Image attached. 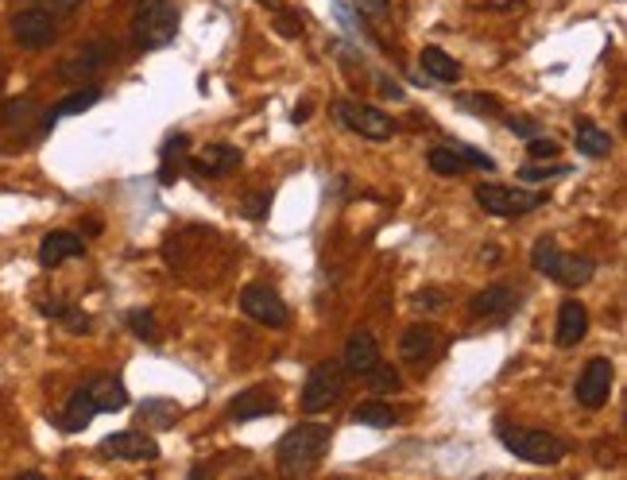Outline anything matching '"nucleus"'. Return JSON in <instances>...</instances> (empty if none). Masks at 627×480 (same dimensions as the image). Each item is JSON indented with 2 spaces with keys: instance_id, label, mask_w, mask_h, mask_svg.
<instances>
[{
  "instance_id": "nucleus-1",
  "label": "nucleus",
  "mask_w": 627,
  "mask_h": 480,
  "mask_svg": "<svg viewBox=\"0 0 627 480\" xmlns=\"http://www.w3.org/2000/svg\"><path fill=\"white\" fill-rule=\"evenodd\" d=\"M329 442H333V430L326 422H299L291 426L279 446H275V457H279V469L283 473H310L322 465V457L329 453Z\"/></svg>"
},
{
  "instance_id": "nucleus-2",
  "label": "nucleus",
  "mask_w": 627,
  "mask_h": 480,
  "mask_svg": "<svg viewBox=\"0 0 627 480\" xmlns=\"http://www.w3.org/2000/svg\"><path fill=\"white\" fill-rule=\"evenodd\" d=\"M179 31V8L171 0H136L132 12V43L140 51H159Z\"/></svg>"
},
{
  "instance_id": "nucleus-3",
  "label": "nucleus",
  "mask_w": 627,
  "mask_h": 480,
  "mask_svg": "<svg viewBox=\"0 0 627 480\" xmlns=\"http://www.w3.org/2000/svg\"><path fill=\"white\" fill-rule=\"evenodd\" d=\"M496 438L527 465H558L566 457V442L562 438H554L546 430H531V426H511L508 419L496 422Z\"/></svg>"
},
{
  "instance_id": "nucleus-4",
  "label": "nucleus",
  "mask_w": 627,
  "mask_h": 480,
  "mask_svg": "<svg viewBox=\"0 0 627 480\" xmlns=\"http://www.w3.org/2000/svg\"><path fill=\"white\" fill-rule=\"evenodd\" d=\"M531 268L542 271V275L554 279V283H562V287H585V283L593 279L597 264L585 260V256L562 252L554 237H542V240H535V248H531Z\"/></svg>"
},
{
  "instance_id": "nucleus-5",
  "label": "nucleus",
  "mask_w": 627,
  "mask_h": 480,
  "mask_svg": "<svg viewBox=\"0 0 627 480\" xmlns=\"http://www.w3.org/2000/svg\"><path fill=\"white\" fill-rule=\"evenodd\" d=\"M477 202L492 217H523V213L538 210L546 198L538 190H519V186H500V182H484L477 186Z\"/></svg>"
},
{
  "instance_id": "nucleus-6",
  "label": "nucleus",
  "mask_w": 627,
  "mask_h": 480,
  "mask_svg": "<svg viewBox=\"0 0 627 480\" xmlns=\"http://www.w3.org/2000/svg\"><path fill=\"white\" fill-rule=\"evenodd\" d=\"M345 391V368L341 364H318L306 384H302V411L306 415H318V411H329Z\"/></svg>"
},
{
  "instance_id": "nucleus-7",
  "label": "nucleus",
  "mask_w": 627,
  "mask_h": 480,
  "mask_svg": "<svg viewBox=\"0 0 627 480\" xmlns=\"http://www.w3.org/2000/svg\"><path fill=\"white\" fill-rule=\"evenodd\" d=\"M333 117L341 120L345 128H353L364 140H391L395 136V120L376 109V105H360V101H337L333 105Z\"/></svg>"
},
{
  "instance_id": "nucleus-8",
  "label": "nucleus",
  "mask_w": 627,
  "mask_h": 480,
  "mask_svg": "<svg viewBox=\"0 0 627 480\" xmlns=\"http://www.w3.org/2000/svg\"><path fill=\"white\" fill-rule=\"evenodd\" d=\"M612 380H616V368H612V360L608 357H593L585 368H581V376H577V403L581 407H589V411H600L604 403H608V395H612Z\"/></svg>"
},
{
  "instance_id": "nucleus-9",
  "label": "nucleus",
  "mask_w": 627,
  "mask_h": 480,
  "mask_svg": "<svg viewBox=\"0 0 627 480\" xmlns=\"http://www.w3.org/2000/svg\"><path fill=\"white\" fill-rule=\"evenodd\" d=\"M240 310L252 318V322H260V326H268V330H283L287 322H291V310L283 306V299L268 291V287H244L240 291Z\"/></svg>"
},
{
  "instance_id": "nucleus-10",
  "label": "nucleus",
  "mask_w": 627,
  "mask_h": 480,
  "mask_svg": "<svg viewBox=\"0 0 627 480\" xmlns=\"http://www.w3.org/2000/svg\"><path fill=\"white\" fill-rule=\"evenodd\" d=\"M12 35H16L20 47L39 51V47H51L55 43L59 28H55V16L47 8H24V12L12 16Z\"/></svg>"
},
{
  "instance_id": "nucleus-11",
  "label": "nucleus",
  "mask_w": 627,
  "mask_h": 480,
  "mask_svg": "<svg viewBox=\"0 0 627 480\" xmlns=\"http://www.w3.org/2000/svg\"><path fill=\"white\" fill-rule=\"evenodd\" d=\"M101 457H117V461H155L159 442L144 430H120L101 442Z\"/></svg>"
},
{
  "instance_id": "nucleus-12",
  "label": "nucleus",
  "mask_w": 627,
  "mask_h": 480,
  "mask_svg": "<svg viewBox=\"0 0 627 480\" xmlns=\"http://www.w3.org/2000/svg\"><path fill=\"white\" fill-rule=\"evenodd\" d=\"M240 167V151L233 144H206L198 155H190V171L206 179H225L229 171Z\"/></svg>"
},
{
  "instance_id": "nucleus-13",
  "label": "nucleus",
  "mask_w": 627,
  "mask_h": 480,
  "mask_svg": "<svg viewBox=\"0 0 627 480\" xmlns=\"http://www.w3.org/2000/svg\"><path fill=\"white\" fill-rule=\"evenodd\" d=\"M380 360V345L368 330H357L349 341H345V353H341V368L345 376H364L372 364Z\"/></svg>"
},
{
  "instance_id": "nucleus-14",
  "label": "nucleus",
  "mask_w": 627,
  "mask_h": 480,
  "mask_svg": "<svg viewBox=\"0 0 627 480\" xmlns=\"http://www.w3.org/2000/svg\"><path fill=\"white\" fill-rule=\"evenodd\" d=\"M438 349H442V337H438V330H430V326H411V330H403V337H399V360H407L415 368H422V360H430Z\"/></svg>"
},
{
  "instance_id": "nucleus-15",
  "label": "nucleus",
  "mask_w": 627,
  "mask_h": 480,
  "mask_svg": "<svg viewBox=\"0 0 627 480\" xmlns=\"http://www.w3.org/2000/svg\"><path fill=\"white\" fill-rule=\"evenodd\" d=\"M585 333H589V310H585L577 299H566L562 306H558V330H554V341H558L562 349H573L577 341H585Z\"/></svg>"
},
{
  "instance_id": "nucleus-16",
  "label": "nucleus",
  "mask_w": 627,
  "mask_h": 480,
  "mask_svg": "<svg viewBox=\"0 0 627 480\" xmlns=\"http://www.w3.org/2000/svg\"><path fill=\"white\" fill-rule=\"evenodd\" d=\"M109 51H113L109 43H90L86 51H78L74 59L62 62L59 78H66V82H90L93 74H97V70L109 62Z\"/></svg>"
},
{
  "instance_id": "nucleus-17",
  "label": "nucleus",
  "mask_w": 627,
  "mask_h": 480,
  "mask_svg": "<svg viewBox=\"0 0 627 480\" xmlns=\"http://www.w3.org/2000/svg\"><path fill=\"white\" fill-rule=\"evenodd\" d=\"M74 256H86V244H82V237H74L66 229L47 233L43 244H39V264L43 268H59L62 260H74Z\"/></svg>"
},
{
  "instance_id": "nucleus-18",
  "label": "nucleus",
  "mask_w": 627,
  "mask_h": 480,
  "mask_svg": "<svg viewBox=\"0 0 627 480\" xmlns=\"http://www.w3.org/2000/svg\"><path fill=\"white\" fill-rule=\"evenodd\" d=\"M279 407V399H275V391L268 388H248L240 391L237 399L229 403V419L233 422H252V419H264Z\"/></svg>"
},
{
  "instance_id": "nucleus-19",
  "label": "nucleus",
  "mask_w": 627,
  "mask_h": 480,
  "mask_svg": "<svg viewBox=\"0 0 627 480\" xmlns=\"http://www.w3.org/2000/svg\"><path fill=\"white\" fill-rule=\"evenodd\" d=\"M86 391H90L97 415H109V411H124L128 407V391H124L120 376H93L90 384H86Z\"/></svg>"
},
{
  "instance_id": "nucleus-20",
  "label": "nucleus",
  "mask_w": 627,
  "mask_h": 480,
  "mask_svg": "<svg viewBox=\"0 0 627 480\" xmlns=\"http://www.w3.org/2000/svg\"><path fill=\"white\" fill-rule=\"evenodd\" d=\"M511 306H515V291L504 287V283L484 287V291H477L473 302H469V310H473L477 318H508Z\"/></svg>"
},
{
  "instance_id": "nucleus-21",
  "label": "nucleus",
  "mask_w": 627,
  "mask_h": 480,
  "mask_svg": "<svg viewBox=\"0 0 627 480\" xmlns=\"http://www.w3.org/2000/svg\"><path fill=\"white\" fill-rule=\"evenodd\" d=\"M186 151H190V136H182V132L163 140V151H159V182L163 186H171V182L179 179V167L182 159H186Z\"/></svg>"
},
{
  "instance_id": "nucleus-22",
  "label": "nucleus",
  "mask_w": 627,
  "mask_h": 480,
  "mask_svg": "<svg viewBox=\"0 0 627 480\" xmlns=\"http://www.w3.org/2000/svg\"><path fill=\"white\" fill-rule=\"evenodd\" d=\"M573 140H577V151L589 155V159H604L612 151V136L604 128H597L593 120H577L573 124Z\"/></svg>"
},
{
  "instance_id": "nucleus-23",
  "label": "nucleus",
  "mask_w": 627,
  "mask_h": 480,
  "mask_svg": "<svg viewBox=\"0 0 627 480\" xmlns=\"http://www.w3.org/2000/svg\"><path fill=\"white\" fill-rule=\"evenodd\" d=\"M93 419H97V407H93L90 391L78 388L74 395H70V403H66V411H62L59 426L66 430V434H78V430H86Z\"/></svg>"
},
{
  "instance_id": "nucleus-24",
  "label": "nucleus",
  "mask_w": 627,
  "mask_h": 480,
  "mask_svg": "<svg viewBox=\"0 0 627 480\" xmlns=\"http://www.w3.org/2000/svg\"><path fill=\"white\" fill-rule=\"evenodd\" d=\"M418 66H422V74H426L430 82H457V78H461V66L449 59L442 47H422Z\"/></svg>"
},
{
  "instance_id": "nucleus-25",
  "label": "nucleus",
  "mask_w": 627,
  "mask_h": 480,
  "mask_svg": "<svg viewBox=\"0 0 627 480\" xmlns=\"http://www.w3.org/2000/svg\"><path fill=\"white\" fill-rule=\"evenodd\" d=\"M97 101H101V90H97V86L70 93V97H62L59 105H55V109L47 113L43 128H55V120H62V117H78V113H86V109H90V105H97Z\"/></svg>"
},
{
  "instance_id": "nucleus-26",
  "label": "nucleus",
  "mask_w": 627,
  "mask_h": 480,
  "mask_svg": "<svg viewBox=\"0 0 627 480\" xmlns=\"http://www.w3.org/2000/svg\"><path fill=\"white\" fill-rule=\"evenodd\" d=\"M353 422L357 426H372V430H388L399 422V415L391 411L388 403H380V399H364L360 407H353Z\"/></svg>"
},
{
  "instance_id": "nucleus-27",
  "label": "nucleus",
  "mask_w": 627,
  "mask_h": 480,
  "mask_svg": "<svg viewBox=\"0 0 627 480\" xmlns=\"http://www.w3.org/2000/svg\"><path fill=\"white\" fill-rule=\"evenodd\" d=\"M140 422H148V426H159V430H167V426H175V419H179V403H171V399H144L140 403Z\"/></svg>"
},
{
  "instance_id": "nucleus-28",
  "label": "nucleus",
  "mask_w": 627,
  "mask_h": 480,
  "mask_svg": "<svg viewBox=\"0 0 627 480\" xmlns=\"http://www.w3.org/2000/svg\"><path fill=\"white\" fill-rule=\"evenodd\" d=\"M426 163H430V171H434V175H446V179H453V175H461V171H465L461 155H457L453 148H430Z\"/></svg>"
},
{
  "instance_id": "nucleus-29",
  "label": "nucleus",
  "mask_w": 627,
  "mask_h": 480,
  "mask_svg": "<svg viewBox=\"0 0 627 480\" xmlns=\"http://www.w3.org/2000/svg\"><path fill=\"white\" fill-rule=\"evenodd\" d=\"M457 105L469 109L473 117H500V113H504L492 93H457Z\"/></svg>"
},
{
  "instance_id": "nucleus-30",
  "label": "nucleus",
  "mask_w": 627,
  "mask_h": 480,
  "mask_svg": "<svg viewBox=\"0 0 627 480\" xmlns=\"http://www.w3.org/2000/svg\"><path fill=\"white\" fill-rule=\"evenodd\" d=\"M43 314H51V318L66 322V326H70V333H90V318H86L82 310L66 306V302H43Z\"/></svg>"
},
{
  "instance_id": "nucleus-31",
  "label": "nucleus",
  "mask_w": 627,
  "mask_h": 480,
  "mask_svg": "<svg viewBox=\"0 0 627 480\" xmlns=\"http://www.w3.org/2000/svg\"><path fill=\"white\" fill-rule=\"evenodd\" d=\"M364 380H368V388L372 391H399V372L391 368V364H384V360H376L368 372H364Z\"/></svg>"
},
{
  "instance_id": "nucleus-32",
  "label": "nucleus",
  "mask_w": 627,
  "mask_h": 480,
  "mask_svg": "<svg viewBox=\"0 0 627 480\" xmlns=\"http://www.w3.org/2000/svg\"><path fill=\"white\" fill-rule=\"evenodd\" d=\"M128 330L136 333L140 341H159V326H155V314L151 310H128Z\"/></svg>"
},
{
  "instance_id": "nucleus-33",
  "label": "nucleus",
  "mask_w": 627,
  "mask_h": 480,
  "mask_svg": "<svg viewBox=\"0 0 627 480\" xmlns=\"http://www.w3.org/2000/svg\"><path fill=\"white\" fill-rule=\"evenodd\" d=\"M31 109H35V105H31L28 97H20V101H4V105H0V120H4V124H24V120L31 117Z\"/></svg>"
},
{
  "instance_id": "nucleus-34",
  "label": "nucleus",
  "mask_w": 627,
  "mask_h": 480,
  "mask_svg": "<svg viewBox=\"0 0 627 480\" xmlns=\"http://www.w3.org/2000/svg\"><path fill=\"white\" fill-rule=\"evenodd\" d=\"M449 148L461 155V163H469V167H480V171H496V163L484 155V151H477L473 144H449Z\"/></svg>"
},
{
  "instance_id": "nucleus-35",
  "label": "nucleus",
  "mask_w": 627,
  "mask_h": 480,
  "mask_svg": "<svg viewBox=\"0 0 627 480\" xmlns=\"http://www.w3.org/2000/svg\"><path fill=\"white\" fill-rule=\"evenodd\" d=\"M268 206H271V194L268 190H256V194H248L244 198V217H252V221H260V217H268Z\"/></svg>"
},
{
  "instance_id": "nucleus-36",
  "label": "nucleus",
  "mask_w": 627,
  "mask_h": 480,
  "mask_svg": "<svg viewBox=\"0 0 627 480\" xmlns=\"http://www.w3.org/2000/svg\"><path fill=\"white\" fill-rule=\"evenodd\" d=\"M558 175H569V167H566V163H558V167H523V171H519V179H523V182L558 179Z\"/></svg>"
},
{
  "instance_id": "nucleus-37",
  "label": "nucleus",
  "mask_w": 627,
  "mask_h": 480,
  "mask_svg": "<svg viewBox=\"0 0 627 480\" xmlns=\"http://www.w3.org/2000/svg\"><path fill=\"white\" fill-rule=\"evenodd\" d=\"M527 155H531V159H558V144H554L550 136H531Z\"/></svg>"
},
{
  "instance_id": "nucleus-38",
  "label": "nucleus",
  "mask_w": 627,
  "mask_h": 480,
  "mask_svg": "<svg viewBox=\"0 0 627 480\" xmlns=\"http://www.w3.org/2000/svg\"><path fill=\"white\" fill-rule=\"evenodd\" d=\"M360 16H368V20H388L391 12V0H357Z\"/></svg>"
},
{
  "instance_id": "nucleus-39",
  "label": "nucleus",
  "mask_w": 627,
  "mask_h": 480,
  "mask_svg": "<svg viewBox=\"0 0 627 480\" xmlns=\"http://www.w3.org/2000/svg\"><path fill=\"white\" fill-rule=\"evenodd\" d=\"M415 306L418 310H442V306H446V295H442L438 287H426V291L415 295Z\"/></svg>"
},
{
  "instance_id": "nucleus-40",
  "label": "nucleus",
  "mask_w": 627,
  "mask_h": 480,
  "mask_svg": "<svg viewBox=\"0 0 627 480\" xmlns=\"http://www.w3.org/2000/svg\"><path fill=\"white\" fill-rule=\"evenodd\" d=\"M275 31L287 35V39H295V35H302V16L299 12H283V16L275 20Z\"/></svg>"
},
{
  "instance_id": "nucleus-41",
  "label": "nucleus",
  "mask_w": 627,
  "mask_h": 480,
  "mask_svg": "<svg viewBox=\"0 0 627 480\" xmlns=\"http://www.w3.org/2000/svg\"><path fill=\"white\" fill-rule=\"evenodd\" d=\"M508 128H511V132H519V136H538V124H535V120L508 117Z\"/></svg>"
},
{
  "instance_id": "nucleus-42",
  "label": "nucleus",
  "mask_w": 627,
  "mask_h": 480,
  "mask_svg": "<svg viewBox=\"0 0 627 480\" xmlns=\"http://www.w3.org/2000/svg\"><path fill=\"white\" fill-rule=\"evenodd\" d=\"M47 12H70V8H78L82 0H39Z\"/></svg>"
},
{
  "instance_id": "nucleus-43",
  "label": "nucleus",
  "mask_w": 627,
  "mask_h": 480,
  "mask_svg": "<svg viewBox=\"0 0 627 480\" xmlns=\"http://www.w3.org/2000/svg\"><path fill=\"white\" fill-rule=\"evenodd\" d=\"M380 93H384V97H391V101H403V90H399L391 78H380Z\"/></svg>"
},
{
  "instance_id": "nucleus-44",
  "label": "nucleus",
  "mask_w": 627,
  "mask_h": 480,
  "mask_svg": "<svg viewBox=\"0 0 627 480\" xmlns=\"http://www.w3.org/2000/svg\"><path fill=\"white\" fill-rule=\"evenodd\" d=\"M291 120H295V124H306V120H310V105H306V101H302V105H295Z\"/></svg>"
},
{
  "instance_id": "nucleus-45",
  "label": "nucleus",
  "mask_w": 627,
  "mask_h": 480,
  "mask_svg": "<svg viewBox=\"0 0 627 480\" xmlns=\"http://www.w3.org/2000/svg\"><path fill=\"white\" fill-rule=\"evenodd\" d=\"M260 4H279V0H260Z\"/></svg>"
}]
</instances>
